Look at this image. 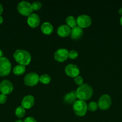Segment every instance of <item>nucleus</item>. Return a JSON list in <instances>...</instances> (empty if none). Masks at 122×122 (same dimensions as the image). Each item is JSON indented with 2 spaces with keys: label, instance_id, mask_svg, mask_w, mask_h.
Listing matches in <instances>:
<instances>
[{
  "label": "nucleus",
  "instance_id": "32",
  "mask_svg": "<svg viewBox=\"0 0 122 122\" xmlns=\"http://www.w3.org/2000/svg\"><path fill=\"white\" fill-rule=\"evenodd\" d=\"M120 25L122 26V16L121 17L120 19Z\"/></svg>",
  "mask_w": 122,
  "mask_h": 122
},
{
  "label": "nucleus",
  "instance_id": "9",
  "mask_svg": "<svg viewBox=\"0 0 122 122\" xmlns=\"http://www.w3.org/2000/svg\"><path fill=\"white\" fill-rule=\"evenodd\" d=\"M13 85L10 81L4 79L0 82V92L1 94L8 95L13 91Z\"/></svg>",
  "mask_w": 122,
  "mask_h": 122
},
{
  "label": "nucleus",
  "instance_id": "10",
  "mask_svg": "<svg viewBox=\"0 0 122 122\" xmlns=\"http://www.w3.org/2000/svg\"><path fill=\"white\" fill-rule=\"evenodd\" d=\"M69 51L65 48L58 49L54 54V58L58 62H63L68 58Z\"/></svg>",
  "mask_w": 122,
  "mask_h": 122
},
{
  "label": "nucleus",
  "instance_id": "17",
  "mask_svg": "<svg viewBox=\"0 0 122 122\" xmlns=\"http://www.w3.org/2000/svg\"><path fill=\"white\" fill-rule=\"evenodd\" d=\"M41 30L42 32L45 35H50L53 32V26L50 23L45 21L42 24L41 26Z\"/></svg>",
  "mask_w": 122,
  "mask_h": 122
},
{
  "label": "nucleus",
  "instance_id": "23",
  "mask_svg": "<svg viewBox=\"0 0 122 122\" xmlns=\"http://www.w3.org/2000/svg\"><path fill=\"white\" fill-rule=\"evenodd\" d=\"M32 8H33V10H39L42 7V4L41 2H39V1H34V2L32 3Z\"/></svg>",
  "mask_w": 122,
  "mask_h": 122
},
{
  "label": "nucleus",
  "instance_id": "15",
  "mask_svg": "<svg viewBox=\"0 0 122 122\" xmlns=\"http://www.w3.org/2000/svg\"><path fill=\"white\" fill-rule=\"evenodd\" d=\"M83 34V29L81 28L80 27H79V26H76L75 27L71 29L70 35L72 39H75V40L79 39L81 36H82Z\"/></svg>",
  "mask_w": 122,
  "mask_h": 122
},
{
  "label": "nucleus",
  "instance_id": "21",
  "mask_svg": "<svg viewBox=\"0 0 122 122\" xmlns=\"http://www.w3.org/2000/svg\"><path fill=\"white\" fill-rule=\"evenodd\" d=\"M25 109L22 106H19L16 108L15 111V114L17 117L22 118L25 116Z\"/></svg>",
  "mask_w": 122,
  "mask_h": 122
},
{
  "label": "nucleus",
  "instance_id": "30",
  "mask_svg": "<svg viewBox=\"0 0 122 122\" xmlns=\"http://www.w3.org/2000/svg\"><path fill=\"white\" fill-rule=\"evenodd\" d=\"M2 56H3V52H2V50L0 49V58L2 57Z\"/></svg>",
  "mask_w": 122,
  "mask_h": 122
},
{
  "label": "nucleus",
  "instance_id": "25",
  "mask_svg": "<svg viewBox=\"0 0 122 122\" xmlns=\"http://www.w3.org/2000/svg\"><path fill=\"white\" fill-rule=\"evenodd\" d=\"M74 82L77 85L80 86L83 84V77L80 75H78V76L74 77Z\"/></svg>",
  "mask_w": 122,
  "mask_h": 122
},
{
  "label": "nucleus",
  "instance_id": "14",
  "mask_svg": "<svg viewBox=\"0 0 122 122\" xmlns=\"http://www.w3.org/2000/svg\"><path fill=\"white\" fill-rule=\"evenodd\" d=\"M71 29L70 27L67 25H61L58 27L57 30V33L59 36L61 37H66L71 34Z\"/></svg>",
  "mask_w": 122,
  "mask_h": 122
},
{
  "label": "nucleus",
  "instance_id": "2",
  "mask_svg": "<svg viewBox=\"0 0 122 122\" xmlns=\"http://www.w3.org/2000/svg\"><path fill=\"white\" fill-rule=\"evenodd\" d=\"M77 98L81 101L87 100L90 98L93 94V89L90 85L87 83L80 85L76 91Z\"/></svg>",
  "mask_w": 122,
  "mask_h": 122
},
{
  "label": "nucleus",
  "instance_id": "28",
  "mask_svg": "<svg viewBox=\"0 0 122 122\" xmlns=\"http://www.w3.org/2000/svg\"><path fill=\"white\" fill-rule=\"evenodd\" d=\"M2 12H3V7H2V4L0 3V15H1V14L2 13Z\"/></svg>",
  "mask_w": 122,
  "mask_h": 122
},
{
  "label": "nucleus",
  "instance_id": "5",
  "mask_svg": "<svg viewBox=\"0 0 122 122\" xmlns=\"http://www.w3.org/2000/svg\"><path fill=\"white\" fill-rule=\"evenodd\" d=\"M73 110L78 116H83L87 111V104L84 101L77 100L73 104Z\"/></svg>",
  "mask_w": 122,
  "mask_h": 122
},
{
  "label": "nucleus",
  "instance_id": "31",
  "mask_svg": "<svg viewBox=\"0 0 122 122\" xmlns=\"http://www.w3.org/2000/svg\"><path fill=\"white\" fill-rule=\"evenodd\" d=\"M118 13L122 16V7L121 8H120V10H118Z\"/></svg>",
  "mask_w": 122,
  "mask_h": 122
},
{
  "label": "nucleus",
  "instance_id": "13",
  "mask_svg": "<svg viewBox=\"0 0 122 122\" xmlns=\"http://www.w3.org/2000/svg\"><path fill=\"white\" fill-rule=\"evenodd\" d=\"M27 22L29 26H31V27L35 28L37 27L40 23V19H39V15L36 13H32L31 15L28 17Z\"/></svg>",
  "mask_w": 122,
  "mask_h": 122
},
{
  "label": "nucleus",
  "instance_id": "11",
  "mask_svg": "<svg viewBox=\"0 0 122 122\" xmlns=\"http://www.w3.org/2000/svg\"><path fill=\"white\" fill-rule=\"evenodd\" d=\"M65 71L68 76L71 77H75L80 74V69L77 65L69 64L65 68Z\"/></svg>",
  "mask_w": 122,
  "mask_h": 122
},
{
  "label": "nucleus",
  "instance_id": "1",
  "mask_svg": "<svg viewBox=\"0 0 122 122\" xmlns=\"http://www.w3.org/2000/svg\"><path fill=\"white\" fill-rule=\"evenodd\" d=\"M13 57L19 64L25 66L28 65L31 61V54L28 51L25 50L19 49L16 50L13 54Z\"/></svg>",
  "mask_w": 122,
  "mask_h": 122
},
{
  "label": "nucleus",
  "instance_id": "16",
  "mask_svg": "<svg viewBox=\"0 0 122 122\" xmlns=\"http://www.w3.org/2000/svg\"><path fill=\"white\" fill-rule=\"evenodd\" d=\"M77 98V97L76 91H72L65 95L63 97V101L65 103L72 104L74 103L76 101Z\"/></svg>",
  "mask_w": 122,
  "mask_h": 122
},
{
  "label": "nucleus",
  "instance_id": "24",
  "mask_svg": "<svg viewBox=\"0 0 122 122\" xmlns=\"http://www.w3.org/2000/svg\"><path fill=\"white\" fill-rule=\"evenodd\" d=\"M78 56V53L75 50H71L70 51H69L68 57L69 58H71V59H75L76 58H77Z\"/></svg>",
  "mask_w": 122,
  "mask_h": 122
},
{
  "label": "nucleus",
  "instance_id": "12",
  "mask_svg": "<svg viewBox=\"0 0 122 122\" xmlns=\"http://www.w3.org/2000/svg\"><path fill=\"white\" fill-rule=\"evenodd\" d=\"M35 98L32 95H28L24 97L21 102V106L25 109H29L34 105Z\"/></svg>",
  "mask_w": 122,
  "mask_h": 122
},
{
  "label": "nucleus",
  "instance_id": "22",
  "mask_svg": "<svg viewBox=\"0 0 122 122\" xmlns=\"http://www.w3.org/2000/svg\"><path fill=\"white\" fill-rule=\"evenodd\" d=\"M98 102H94V101H92L87 105V110L91 111V112H95L98 110Z\"/></svg>",
  "mask_w": 122,
  "mask_h": 122
},
{
  "label": "nucleus",
  "instance_id": "18",
  "mask_svg": "<svg viewBox=\"0 0 122 122\" xmlns=\"http://www.w3.org/2000/svg\"><path fill=\"white\" fill-rule=\"evenodd\" d=\"M25 70H26V67L25 66L18 64L13 68V71L14 75H17V76H20V75H23L25 72Z\"/></svg>",
  "mask_w": 122,
  "mask_h": 122
},
{
  "label": "nucleus",
  "instance_id": "3",
  "mask_svg": "<svg viewBox=\"0 0 122 122\" xmlns=\"http://www.w3.org/2000/svg\"><path fill=\"white\" fill-rule=\"evenodd\" d=\"M11 70V64L7 58H0V76L3 77L8 75Z\"/></svg>",
  "mask_w": 122,
  "mask_h": 122
},
{
  "label": "nucleus",
  "instance_id": "8",
  "mask_svg": "<svg viewBox=\"0 0 122 122\" xmlns=\"http://www.w3.org/2000/svg\"><path fill=\"white\" fill-rule=\"evenodd\" d=\"M77 26L81 28H86L90 26L92 24V19L90 17L86 14H81L77 18Z\"/></svg>",
  "mask_w": 122,
  "mask_h": 122
},
{
  "label": "nucleus",
  "instance_id": "4",
  "mask_svg": "<svg viewBox=\"0 0 122 122\" xmlns=\"http://www.w3.org/2000/svg\"><path fill=\"white\" fill-rule=\"evenodd\" d=\"M17 11L20 14L25 16H28L33 13V8L32 4L28 1H23L19 2L17 5Z\"/></svg>",
  "mask_w": 122,
  "mask_h": 122
},
{
  "label": "nucleus",
  "instance_id": "7",
  "mask_svg": "<svg viewBox=\"0 0 122 122\" xmlns=\"http://www.w3.org/2000/svg\"><path fill=\"white\" fill-rule=\"evenodd\" d=\"M111 104H112L111 97L108 94H104L102 95L99 98L98 102V107L102 110H106L108 109L111 107Z\"/></svg>",
  "mask_w": 122,
  "mask_h": 122
},
{
  "label": "nucleus",
  "instance_id": "26",
  "mask_svg": "<svg viewBox=\"0 0 122 122\" xmlns=\"http://www.w3.org/2000/svg\"><path fill=\"white\" fill-rule=\"evenodd\" d=\"M7 100V96L5 94H0V104H4Z\"/></svg>",
  "mask_w": 122,
  "mask_h": 122
},
{
  "label": "nucleus",
  "instance_id": "20",
  "mask_svg": "<svg viewBox=\"0 0 122 122\" xmlns=\"http://www.w3.org/2000/svg\"><path fill=\"white\" fill-rule=\"evenodd\" d=\"M51 81V77L47 74H43L39 76V82L43 84H48Z\"/></svg>",
  "mask_w": 122,
  "mask_h": 122
},
{
  "label": "nucleus",
  "instance_id": "6",
  "mask_svg": "<svg viewBox=\"0 0 122 122\" xmlns=\"http://www.w3.org/2000/svg\"><path fill=\"white\" fill-rule=\"evenodd\" d=\"M24 83L29 86H33L36 85L39 82V76L37 73L29 72L26 74L24 77Z\"/></svg>",
  "mask_w": 122,
  "mask_h": 122
},
{
  "label": "nucleus",
  "instance_id": "29",
  "mask_svg": "<svg viewBox=\"0 0 122 122\" xmlns=\"http://www.w3.org/2000/svg\"><path fill=\"white\" fill-rule=\"evenodd\" d=\"M2 22H3V17L1 15H0V25H1Z\"/></svg>",
  "mask_w": 122,
  "mask_h": 122
},
{
  "label": "nucleus",
  "instance_id": "19",
  "mask_svg": "<svg viewBox=\"0 0 122 122\" xmlns=\"http://www.w3.org/2000/svg\"><path fill=\"white\" fill-rule=\"evenodd\" d=\"M65 21L66 23L67 24V25L69 26L70 28L71 27L73 28V27H75L77 25V20L75 19L74 16H72V15H69V16L67 17Z\"/></svg>",
  "mask_w": 122,
  "mask_h": 122
},
{
  "label": "nucleus",
  "instance_id": "33",
  "mask_svg": "<svg viewBox=\"0 0 122 122\" xmlns=\"http://www.w3.org/2000/svg\"><path fill=\"white\" fill-rule=\"evenodd\" d=\"M14 122H23V120H17Z\"/></svg>",
  "mask_w": 122,
  "mask_h": 122
},
{
  "label": "nucleus",
  "instance_id": "27",
  "mask_svg": "<svg viewBox=\"0 0 122 122\" xmlns=\"http://www.w3.org/2000/svg\"><path fill=\"white\" fill-rule=\"evenodd\" d=\"M23 122H37L34 118L32 117H26V119L24 120Z\"/></svg>",
  "mask_w": 122,
  "mask_h": 122
}]
</instances>
